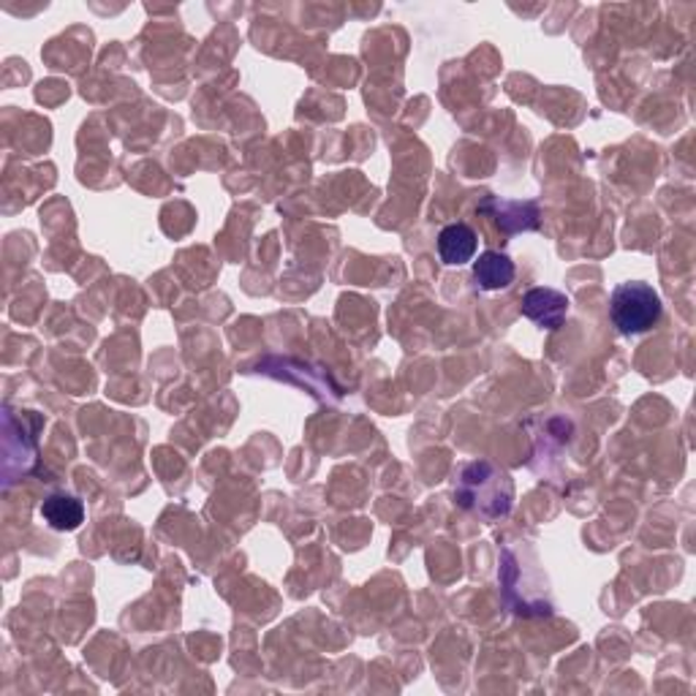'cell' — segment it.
<instances>
[{
	"mask_svg": "<svg viewBox=\"0 0 696 696\" xmlns=\"http://www.w3.org/2000/svg\"><path fill=\"white\" fill-rule=\"evenodd\" d=\"M517 267L501 250H484L477 261H473V278H477L479 289L484 291H501L514 283Z\"/></svg>",
	"mask_w": 696,
	"mask_h": 696,
	"instance_id": "obj_6",
	"label": "cell"
},
{
	"mask_svg": "<svg viewBox=\"0 0 696 696\" xmlns=\"http://www.w3.org/2000/svg\"><path fill=\"white\" fill-rule=\"evenodd\" d=\"M523 313L544 330H560L569 315V297L555 289H531L523 297Z\"/></svg>",
	"mask_w": 696,
	"mask_h": 696,
	"instance_id": "obj_4",
	"label": "cell"
},
{
	"mask_svg": "<svg viewBox=\"0 0 696 696\" xmlns=\"http://www.w3.org/2000/svg\"><path fill=\"white\" fill-rule=\"evenodd\" d=\"M477 232L468 224H449L438 234V256L443 265L460 267L477 256Z\"/></svg>",
	"mask_w": 696,
	"mask_h": 696,
	"instance_id": "obj_5",
	"label": "cell"
},
{
	"mask_svg": "<svg viewBox=\"0 0 696 696\" xmlns=\"http://www.w3.org/2000/svg\"><path fill=\"white\" fill-rule=\"evenodd\" d=\"M479 213H488L499 224L501 232H534L539 229V207L534 202H506V199L490 196L479 204Z\"/></svg>",
	"mask_w": 696,
	"mask_h": 696,
	"instance_id": "obj_3",
	"label": "cell"
},
{
	"mask_svg": "<svg viewBox=\"0 0 696 696\" xmlns=\"http://www.w3.org/2000/svg\"><path fill=\"white\" fill-rule=\"evenodd\" d=\"M661 297L653 286L629 280L615 286L610 297V319L620 335H642L653 330L661 319Z\"/></svg>",
	"mask_w": 696,
	"mask_h": 696,
	"instance_id": "obj_2",
	"label": "cell"
},
{
	"mask_svg": "<svg viewBox=\"0 0 696 696\" xmlns=\"http://www.w3.org/2000/svg\"><path fill=\"white\" fill-rule=\"evenodd\" d=\"M458 499L465 508H477L482 517L495 520L512 508V479L493 463H471L460 477Z\"/></svg>",
	"mask_w": 696,
	"mask_h": 696,
	"instance_id": "obj_1",
	"label": "cell"
},
{
	"mask_svg": "<svg viewBox=\"0 0 696 696\" xmlns=\"http://www.w3.org/2000/svg\"><path fill=\"white\" fill-rule=\"evenodd\" d=\"M41 517L50 525L52 531H61V534H68V531H77L82 523H85V506H82L79 499L66 493H52L46 495L44 503H41Z\"/></svg>",
	"mask_w": 696,
	"mask_h": 696,
	"instance_id": "obj_7",
	"label": "cell"
}]
</instances>
